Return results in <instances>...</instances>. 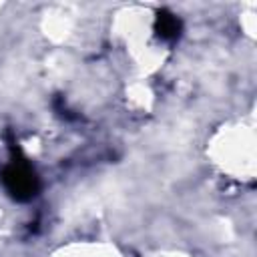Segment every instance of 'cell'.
I'll return each mask as SVG.
<instances>
[{
	"mask_svg": "<svg viewBox=\"0 0 257 257\" xmlns=\"http://www.w3.org/2000/svg\"><path fill=\"white\" fill-rule=\"evenodd\" d=\"M2 181H4V187L8 189V193L18 201H28L38 191V179H36L34 171L28 165H24L22 161H16L10 167H6Z\"/></svg>",
	"mask_w": 257,
	"mask_h": 257,
	"instance_id": "6da1fadb",
	"label": "cell"
},
{
	"mask_svg": "<svg viewBox=\"0 0 257 257\" xmlns=\"http://www.w3.org/2000/svg\"><path fill=\"white\" fill-rule=\"evenodd\" d=\"M157 32L161 34V38L173 40V38H177L179 32H181V22H179L173 14L163 12V14H159V18H157Z\"/></svg>",
	"mask_w": 257,
	"mask_h": 257,
	"instance_id": "7a4b0ae2",
	"label": "cell"
}]
</instances>
